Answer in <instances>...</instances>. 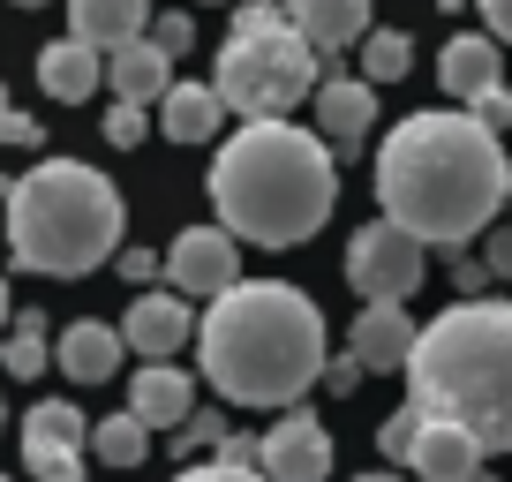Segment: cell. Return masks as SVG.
<instances>
[{
	"instance_id": "6da1fadb",
	"label": "cell",
	"mask_w": 512,
	"mask_h": 482,
	"mask_svg": "<svg viewBox=\"0 0 512 482\" xmlns=\"http://www.w3.org/2000/svg\"><path fill=\"white\" fill-rule=\"evenodd\" d=\"M512 166L475 113H407L377 144V204L422 249H467L505 204Z\"/></svg>"
},
{
	"instance_id": "7a4b0ae2",
	"label": "cell",
	"mask_w": 512,
	"mask_h": 482,
	"mask_svg": "<svg viewBox=\"0 0 512 482\" xmlns=\"http://www.w3.org/2000/svg\"><path fill=\"white\" fill-rule=\"evenodd\" d=\"M204 377L234 407H294L324 377V317L294 279H234L196 324Z\"/></svg>"
},
{
	"instance_id": "3957f363",
	"label": "cell",
	"mask_w": 512,
	"mask_h": 482,
	"mask_svg": "<svg viewBox=\"0 0 512 482\" xmlns=\"http://www.w3.org/2000/svg\"><path fill=\"white\" fill-rule=\"evenodd\" d=\"M211 204L234 241L256 249H302L339 204L332 144L302 121H249L211 159Z\"/></svg>"
},
{
	"instance_id": "277c9868",
	"label": "cell",
	"mask_w": 512,
	"mask_h": 482,
	"mask_svg": "<svg viewBox=\"0 0 512 482\" xmlns=\"http://www.w3.org/2000/svg\"><path fill=\"white\" fill-rule=\"evenodd\" d=\"M407 407L445 415L482 452H512V302H452L415 332Z\"/></svg>"
},
{
	"instance_id": "5b68a950",
	"label": "cell",
	"mask_w": 512,
	"mask_h": 482,
	"mask_svg": "<svg viewBox=\"0 0 512 482\" xmlns=\"http://www.w3.org/2000/svg\"><path fill=\"white\" fill-rule=\"evenodd\" d=\"M121 249V189L83 159H38L8 181V257L38 279H83Z\"/></svg>"
},
{
	"instance_id": "8992f818",
	"label": "cell",
	"mask_w": 512,
	"mask_h": 482,
	"mask_svg": "<svg viewBox=\"0 0 512 482\" xmlns=\"http://www.w3.org/2000/svg\"><path fill=\"white\" fill-rule=\"evenodd\" d=\"M317 83H324V61L309 38L287 31V8H272V0L234 8L226 46H219V76H211L226 113H241V121H287Z\"/></svg>"
},
{
	"instance_id": "52a82bcc",
	"label": "cell",
	"mask_w": 512,
	"mask_h": 482,
	"mask_svg": "<svg viewBox=\"0 0 512 482\" xmlns=\"http://www.w3.org/2000/svg\"><path fill=\"white\" fill-rule=\"evenodd\" d=\"M422 272H430V249H422L407 226H392V219L354 226V241H347V287L362 294V302H407V294L422 287Z\"/></svg>"
},
{
	"instance_id": "ba28073f",
	"label": "cell",
	"mask_w": 512,
	"mask_h": 482,
	"mask_svg": "<svg viewBox=\"0 0 512 482\" xmlns=\"http://www.w3.org/2000/svg\"><path fill=\"white\" fill-rule=\"evenodd\" d=\"M159 272L174 279L181 302H211V294H226L241 279V241L226 234V226H181V234L166 241Z\"/></svg>"
},
{
	"instance_id": "9c48e42d",
	"label": "cell",
	"mask_w": 512,
	"mask_h": 482,
	"mask_svg": "<svg viewBox=\"0 0 512 482\" xmlns=\"http://www.w3.org/2000/svg\"><path fill=\"white\" fill-rule=\"evenodd\" d=\"M83 437H91L83 407L38 400L23 415V467H31V482H83Z\"/></svg>"
},
{
	"instance_id": "30bf717a",
	"label": "cell",
	"mask_w": 512,
	"mask_h": 482,
	"mask_svg": "<svg viewBox=\"0 0 512 482\" xmlns=\"http://www.w3.org/2000/svg\"><path fill=\"white\" fill-rule=\"evenodd\" d=\"M256 475L264 482H324L332 475V430L309 407H287L272 430L256 437Z\"/></svg>"
},
{
	"instance_id": "8fae6325",
	"label": "cell",
	"mask_w": 512,
	"mask_h": 482,
	"mask_svg": "<svg viewBox=\"0 0 512 482\" xmlns=\"http://www.w3.org/2000/svg\"><path fill=\"white\" fill-rule=\"evenodd\" d=\"M482 460H490V452H482L460 422L422 415V407H415V437H407V460H400L415 482H460V475H475Z\"/></svg>"
},
{
	"instance_id": "7c38bea8",
	"label": "cell",
	"mask_w": 512,
	"mask_h": 482,
	"mask_svg": "<svg viewBox=\"0 0 512 482\" xmlns=\"http://www.w3.org/2000/svg\"><path fill=\"white\" fill-rule=\"evenodd\" d=\"M189 302H181L174 287H151L128 302V324H121V347H136L144 362H174L181 347H189Z\"/></svg>"
},
{
	"instance_id": "4fadbf2b",
	"label": "cell",
	"mask_w": 512,
	"mask_h": 482,
	"mask_svg": "<svg viewBox=\"0 0 512 482\" xmlns=\"http://www.w3.org/2000/svg\"><path fill=\"white\" fill-rule=\"evenodd\" d=\"M415 332H422V324L407 317L400 302H362V317H354V332H347V354L362 362L369 377H377V370H407Z\"/></svg>"
},
{
	"instance_id": "5bb4252c",
	"label": "cell",
	"mask_w": 512,
	"mask_h": 482,
	"mask_svg": "<svg viewBox=\"0 0 512 482\" xmlns=\"http://www.w3.org/2000/svg\"><path fill=\"white\" fill-rule=\"evenodd\" d=\"M309 113H317V129L332 136L339 151H362L369 144V121H377V91L362 76H324L309 91Z\"/></svg>"
},
{
	"instance_id": "9a60e30c",
	"label": "cell",
	"mask_w": 512,
	"mask_h": 482,
	"mask_svg": "<svg viewBox=\"0 0 512 482\" xmlns=\"http://www.w3.org/2000/svg\"><path fill=\"white\" fill-rule=\"evenodd\" d=\"M437 76H445V91L460 98V106H475V98H490L497 83H505V53H497L490 31H460L437 53Z\"/></svg>"
},
{
	"instance_id": "2e32d148",
	"label": "cell",
	"mask_w": 512,
	"mask_h": 482,
	"mask_svg": "<svg viewBox=\"0 0 512 482\" xmlns=\"http://www.w3.org/2000/svg\"><path fill=\"white\" fill-rule=\"evenodd\" d=\"M189 407H196V385H189V370H174V362H144L136 385H128V415L144 422V430H181Z\"/></svg>"
},
{
	"instance_id": "e0dca14e",
	"label": "cell",
	"mask_w": 512,
	"mask_h": 482,
	"mask_svg": "<svg viewBox=\"0 0 512 482\" xmlns=\"http://www.w3.org/2000/svg\"><path fill=\"white\" fill-rule=\"evenodd\" d=\"M287 31L309 38L317 53L362 46V31H369V0H287Z\"/></svg>"
},
{
	"instance_id": "ac0fdd59",
	"label": "cell",
	"mask_w": 512,
	"mask_h": 482,
	"mask_svg": "<svg viewBox=\"0 0 512 482\" xmlns=\"http://www.w3.org/2000/svg\"><path fill=\"white\" fill-rule=\"evenodd\" d=\"M106 83H113V98H121V106H159L166 83H174V61H166L151 38H128V46L106 53Z\"/></svg>"
},
{
	"instance_id": "d6986e66",
	"label": "cell",
	"mask_w": 512,
	"mask_h": 482,
	"mask_svg": "<svg viewBox=\"0 0 512 482\" xmlns=\"http://www.w3.org/2000/svg\"><path fill=\"white\" fill-rule=\"evenodd\" d=\"M144 31H151V0H68V38H83L98 53L128 46Z\"/></svg>"
},
{
	"instance_id": "ffe728a7",
	"label": "cell",
	"mask_w": 512,
	"mask_h": 482,
	"mask_svg": "<svg viewBox=\"0 0 512 482\" xmlns=\"http://www.w3.org/2000/svg\"><path fill=\"white\" fill-rule=\"evenodd\" d=\"M53 370H68V385H106L121 370V332L113 324H68L53 339Z\"/></svg>"
},
{
	"instance_id": "44dd1931",
	"label": "cell",
	"mask_w": 512,
	"mask_h": 482,
	"mask_svg": "<svg viewBox=\"0 0 512 482\" xmlns=\"http://www.w3.org/2000/svg\"><path fill=\"white\" fill-rule=\"evenodd\" d=\"M38 83H46V98H68V106H83V98L106 83V53L83 46V38H53V46L38 53Z\"/></svg>"
},
{
	"instance_id": "7402d4cb",
	"label": "cell",
	"mask_w": 512,
	"mask_h": 482,
	"mask_svg": "<svg viewBox=\"0 0 512 482\" xmlns=\"http://www.w3.org/2000/svg\"><path fill=\"white\" fill-rule=\"evenodd\" d=\"M219 121H226V106H219V91H211V83H166L159 129L174 136V144H211V136H219Z\"/></svg>"
},
{
	"instance_id": "603a6c76",
	"label": "cell",
	"mask_w": 512,
	"mask_h": 482,
	"mask_svg": "<svg viewBox=\"0 0 512 482\" xmlns=\"http://www.w3.org/2000/svg\"><path fill=\"white\" fill-rule=\"evenodd\" d=\"M83 445H91V460L121 467V475L151 460V430H144L136 415H128V407H121V415H106V422H91V437H83Z\"/></svg>"
},
{
	"instance_id": "cb8c5ba5",
	"label": "cell",
	"mask_w": 512,
	"mask_h": 482,
	"mask_svg": "<svg viewBox=\"0 0 512 482\" xmlns=\"http://www.w3.org/2000/svg\"><path fill=\"white\" fill-rule=\"evenodd\" d=\"M0 370H8V377H38V370H53L46 317H38V309H23V317L8 324V339H0Z\"/></svg>"
},
{
	"instance_id": "d4e9b609",
	"label": "cell",
	"mask_w": 512,
	"mask_h": 482,
	"mask_svg": "<svg viewBox=\"0 0 512 482\" xmlns=\"http://www.w3.org/2000/svg\"><path fill=\"white\" fill-rule=\"evenodd\" d=\"M407 68H415V38L407 31H362V83L377 91V83H400Z\"/></svg>"
},
{
	"instance_id": "484cf974",
	"label": "cell",
	"mask_w": 512,
	"mask_h": 482,
	"mask_svg": "<svg viewBox=\"0 0 512 482\" xmlns=\"http://www.w3.org/2000/svg\"><path fill=\"white\" fill-rule=\"evenodd\" d=\"M151 136V113L144 106H121V98H113V113H106V144L113 151H136Z\"/></svg>"
},
{
	"instance_id": "4316f807",
	"label": "cell",
	"mask_w": 512,
	"mask_h": 482,
	"mask_svg": "<svg viewBox=\"0 0 512 482\" xmlns=\"http://www.w3.org/2000/svg\"><path fill=\"white\" fill-rule=\"evenodd\" d=\"M219 437H226V415H219V407H189V422L174 430V445H181V460H189L196 445H219Z\"/></svg>"
},
{
	"instance_id": "83f0119b",
	"label": "cell",
	"mask_w": 512,
	"mask_h": 482,
	"mask_svg": "<svg viewBox=\"0 0 512 482\" xmlns=\"http://www.w3.org/2000/svg\"><path fill=\"white\" fill-rule=\"evenodd\" d=\"M407 437H415V407H392V415L377 422V452L400 467V460H407Z\"/></svg>"
},
{
	"instance_id": "f1b7e54d",
	"label": "cell",
	"mask_w": 512,
	"mask_h": 482,
	"mask_svg": "<svg viewBox=\"0 0 512 482\" xmlns=\"http://www.w3.org/2000/svg\"><path fill=\"white\" fill-rule=\"evenodd\" d=\"M144 38H151V46L166 53V61H181V53L196 46V23H189V16H159V23H151V31H144Z\"/></svg>"
},
{
	"instance_id": "f546056e",
	"label": "cell",
	"mask_w": 512,
	"mask_h": 482,
	"mask_svg": "<svg viewBox=\"0 0 512 482\" xmlns=\"http://www.w3.org/2000/svg\"><path fill=\"white\" fill-rule=\"evenodd\" d=\"M174 482H264L256 467H234V460H189Z\"/></svg>"
},
{
	"instance_id": "4dcf8cb0",
	"label": "cell",
	"mask_w": 512,
	"mask_h": 482,
	"mask_svg": "<svg viewBox=\"0 0 512 482\" xmlns=\"http://www.w3.org/2000/svg\"><path fill=\"white\" fill-rule=\"evenodd\" d=\"M482 234H490V241H482V272L512 279V226H482Z\"/></svg>"
},
{
	"instance_id": "1f68e13d",
	"label": "cell",
	"mask_w": 512,
	"mask_h": 482,
	"mask_svg": "<svg viewBox=\"0 0 512 482\" xmlns=\"http://www.w3.org/2000/svg\"><path fill=\"white\" fill-rule=\"evenodd\" d=\"M467 113H475L490 136H497V129H512V83H497V91H490V98H475Z\"/></svg>"
},
{
	"instance_id": "d6a6232c",
	"label": "cell",
	"mask_w": 512,
	"mask_h": 482,
	"mask_svg": "<svg viewBox=\"0 0 512 482\" xmlns=\"http://www.w3.org/2000/svg\"><path fill=\"white\" fill-rule=\"evenodd\" d=\"M362 362H354V354H324V377H317V385H332V392H354V385H362Z\"/></svg>"
},
{
	"instance_id": "836d02e7",
	"label": "cell",
	"mask_w": 512,
	"mask_h": 482,
	"mask_svg": "<svg viewBox=\"0 0 512 482\" xmlns=\"http://www.w3.org/2000/svg\"><path fill=\"white\" fill-rule=\"evenodd\" d=\"M113 264H121V279H136V287L159 279V257H151V249H113Z\"/></svg>"
},
{
	"instance_id": "e575fe53",
	"label": "cell",
	"mask_w": 512,
	"mask_h": 482,
	"mask_svg": "<svg viewBox=\"0 0 512 482\" xmlns=\"http://www.w3.org/2000/svg\"><path fill=\"white\" fill-rule=\"evenodd\" d=\"M475 8H482V23H490L497 46H512V0H475Z\"/></svg>"
},
{
	"instance_id": "d590c367",
	"label": "cell",
	"mask_w": 512,
	"mask_h": 482,
	"mask_svg": "<svg viewBox=\"0 0 512 482\" xmlns=\"http://www.w3.org/2000/svg\"><path fill=\"white\" fill-rule=\"evenodd\" d=\"M354 482H407L400 467H377V475H354Z\"/></svg>"
},
{
	"instance_id": "8d00e7d4",
	"label": "cell",
	"mask_w": 512,
	"mask_h": 482,
	"mask_svg": "<svg viewBox=\"0 0 512 482\" xmlns=\"http://www.w3.org/2000/svg\"><path fill=\"white\" fill-rule=\"evenodd\" d=\"M0 332H8V279H0Z\"/></svg>"
},
{
	"instance_id": "74e56055",
	"label": "cell",
	"mask_w": 512,
	"mask_h": 482,
	"mask_svg": "<svg viewBox=\"0 0 512 482\" xmlns=\"http://www.w3.org/2000/svg\"><path fill=\"white\" fill-rule=\"evenodd\" d=\"M460 482H497V475H490V467H475V475H460Z\"/></svg>"
},
{
	"instance_id": "f35d334b",
	"label": "cell",
	"mask_w": 512,
	"mask_h": 482,
	"mask_svg": "<svg viewBox=\"0 0 512 482\" xmlns=\"http://www.w3.org/2000/svg\"><path fill=\"white\" fill-rule=\"evenodd\" d=\"M8 113H16V106H8V91H0V129H8Z\"/></svg>"
},
{
	"instance_id": "ab89813d",
	"label": "cell",
	"mask_w": 512,
	"mask_h": 482,
	"mask_svg": "<svg viewBox=\"0 0 512 482\" xmlns=\"http://www.w3.org/2000/svg\"><path fill=\"white\" fill-rule=\"evenodd\" d=\"M16 8H46V0H16Z\"/></svg>"
},
{
	"instance_id": "60d3db41",
	"label": "cell",
	"mask_w": 512,
	"mask_h": 482,
	"mask_svg": "<svg viewBox=\"0 0 512 482\" xmlns=\"http://www.w3.org/2000/svg\"><path fill=\"white\" fill-rule=\"evenodd\" d=\"M505 204H512V189H505Z\"/></svg>"
},
{
	"instance_id": "b9f144b4",
	"label": "cell",
	"mask_w": 512,
	"mask_h": 482,
	"mask_svg": "<svg viewBox=\"0 0 512 482\" xmlns=\"http://www.w3.org/2000/svg\"><path fill=\"white\" fill-rule=\"evenodd\" d=\"M0 482H8V475H0Z\"/></svg>"
},
{
	"instance_id": "7bdbcfd3",
	"label": "cell",
	"mask_w": 512,
	"mask_h": 482,
	"mask_svg": "<svg viewBox=\"0 0 512 482\" xmlns=\"http://www.w3.org/2000/svg\"><path fill=\"white\" fill-rule=\"evenodd\" d=\"M0 422H8V415H0Z\"/></svg>"
}]
</instances>
